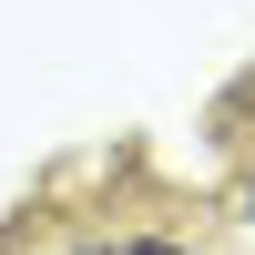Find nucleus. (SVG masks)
Here are the masks:
<instances>
[{
	"label": "nucleus",
	"instance_id": "obj_1",
	"mask_svg": "<svg viewBox=\"0 0 255 255\" xmlns=\"http://www.w3.org/2000/svg\"><path fill=\"white\" fill-rule=\"evenodd\" d=\"M82 255H184V245H163V235H92Z\"/></svg>",
	"mask_w": 255,
	"mask_h": 255
}]
</instances>
